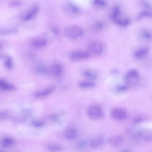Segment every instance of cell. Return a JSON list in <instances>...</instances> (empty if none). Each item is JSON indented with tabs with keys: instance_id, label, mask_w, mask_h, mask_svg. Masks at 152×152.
I'll return each mask as SVG.
<instances>
[{
	"instance_id": "5bb4252c",
	"label": "cell",
	"mask_w": 152,
	"mask_h": 152,
	"mask_svg": "<svg viewBox=\"0 0 152 152\" xmlns=\"http://www.w3.org/2000/svg\"><path fill=\"white\" fill-rule=\"evenodd\" d=\"M47 44V40L42 38H37L32 42V45L37 48H41L45 46Z\"/></svg>"
},
{
	"instance_id": "83f0119b",
	"label": "cell",
	"mask_w": 152,
	"mask_h": 152,
	"mask_svg": "<svg viewBox=\"0 0 152 152\" xmlns=\"http://www.w3.org/2000/svg\"><path fill=\"white\" fill-rule=\"evenodd\" d=\"M128 87L127 85H122L118 86L116 89V91L118 92H123L127 90Z\"/></svg>"
},
{
	"instance_id": "44dd1931",
	"label": "cell",
	"mask_w": 152,
	"mask_h": 152,
	"mask_svg": "<svg viewBox=\"0 0 152 152\" xmlns=\"http://www.w3.org/2000/svg\"><path fill=\"white\" fill-rule=\"evenodd\" d=\"M18 31L14 29H4L0 30V35H7L17 33Z\"/></svg>"
},
{
	"instance_id": "9c48e42d",
	"label": "cell",
	"mask_w": 152,
	"mask_h": 152,
	"mask_svg": "<svg viewBox=\"0 0 152 152\" xmlns=\"http://www.w3.org/2000/svg\"><path fill=\"white\" fill-rule=\"evenodd\" d=\"M124 137L122 135L113 136L109 137L108 140V144L113 148H117L120 146L123 143Z\"/></svg>"
},
{
	"instance_id": "f1b7e54d",
	"label": "cell",
	"mask_w": 152,
	"mask_h": 152,
	"mask_svg": "<svg viewBox=\"0 0 152 152\" xmlns=\"http://www.w3.org/2000/svg\"><path fill=\"white\" fill-rule=\"evenodd\" d=\"M87 144V142L85 141H81L77 142L76 146L79 149H82L85 147Z\"/></svg>"
},
{
	"instance_id": "1f68e13d",
	"label": "cell",
	"mask_w": 152,
	"mask_h": 152,
	"mask_svg": "<svg viewBox=\"0 0 152 152\" xmlns=\"http://www.w3.org/2000/svg\"><path fill=\"white\" fill-rule=\"evenodd\" d=\"M103 26L102 24H98L95 26V28L97 30H100L103 29Z\"/></svg>"
},
{
	"instance_id": "d6986e66",
	"label": "cell",
	"mask_w": 152,
	"mask_h": 152,
	"mask_svg": "<svg viewBox=\"0 0 152 152\" xmlns=\"http://www.w3.org/2000/svg\"><path fill=\"white\" fill-rule=\"evenodd\" d=\"M84 77L90 80H94L97 78V74L95 72L90 70H87L83 72Z\"/></svg>"
},
{
	"instance_id": "f546056e",
	"label": "cell",
	"mask_w": 152,
	"mask_h": 152,
	"mask_svg": "<svg viewBox=\"0 0 152 152\" xmlns=\"http://www.w3.org/2000/svg\"><path fill=\"white\" fill-rule=\"evenodd\" d=\"M94 3L95 4L102 6L105 5L106 4L103 0H94Z\"/></svg>"
},
{
	"instance_id": "e0dca14e",
	"label": "cell",
	"mask_w": 152,
	"mask_h": 152,
	"mask_svg": "<svg viewBox=\"0 0 152 152\" xmlns=\"http://www.w3.org/2000/svg\"><path fill=\"white\" fill-rule=\"evenodd\" d=\"M66 7L65 10H67L66 11L68 12V14L73 15L78 14L79 13V8L72 4H68Z\"/></svg>"
},
{
	"instance_id": "4316f807",
	"label": "cell",
	"mask_w": 152,
	"mask_h": 152,
	"mask_svg": "<svg viewBox=\"0 0 152 152\" xmlns=\"http://www.w3.org/2000/svg\"><path fill=\"white\" fill-rule=\"evenodd\" d=\"M37 72L41 74H45L48 72L47 68L44 66H41L38 68L37 70Z\"/></svg>"
},
{
	"instance_id": "cb8c5ba5",
	"label": "cell",
	"mask_w": 152,
	"mask_h": 152,
	"mask_svg": "<svg viewBox=\"0 0 152 152\" xmlns=\"http://www.w3.org/2000/svg\"><path fill=\"white\" fill-rule=\"evenodd\" d=\"M5 65L6 67L8 69L11 68L13 66V63L12 59L10 57L7 58L5 61Z\"/></svg>"
},
{
	"instance_id": "7a4b0ae2",
	"label": "cell",
	"mask_w": 152,
	"mask_h": 152,
	"mask_svg": "<svg viewBox=\"0 0 152 152\" xmlns=\"http://www.w3.org/2000/svg\"><path fill=\"white\" fill-rule=\"evenodd\" d=\"M84 31L81 27L77 25H70L65 29L64 34L65 36L70 39H78L84 34Z\"/></svg>"
},
{
	"instance_id": "7402d4cb",
	"label": "cell",
	"mask_w": 152,
	"mask_h": 152,
	"mask_svg": "<svg viewBox=\"0 0 152 152\" xmlns=\"http://www.w3.org/2000/svg\"><path fill=\"white\" fill-rule=\"evenodd\" d=\"M47 148L50 150L53 151H58L61 150L62 147L58 144L51 143L47 145Z\"/></svg>"
},
{
	"instance_id": "8992f818",
	"label": "cell",
	"mask_w": 152,
	"mask_h": 152,
	"mask_svg": "<svg viewBox=\"0 0 152 152\" xmlns=\"http://www.w3.org/2000/svg\"><path fill=\"white\" fill-rule=\"evenodd\" d=\"M88 47L91 52L94 54L99 55L103 53L105 46L103 42L96 40L91 42Z\"/></svg>"
},
{
	"instance_id": "4fadbf2b",
	"label": "cell",
	"mask_w": 152,
	"mask_h": 152,
	"mask_svg": "<svg viewBox=\"0 0 152 152\" xmlns=\"http://www.w3.org/2000/svg\"><path fill=\"white\" fill-rule=\"evenodd\" d=\"M149 52V50L147 47L141 48L137 50L134 53L135 58L138 60H141L145 58Z\"/></svg>"
},
{
	"instance_id": "d4e9b609",
	"label": "cell",
	"mask_w": 152,
	"mask_h": 152,
	"mask_svg": "<svg viewBox=\"0 0 152 152\" xmlns=\"http://www.w3.org/2000/svg\"><path fill=\"white\" fill-rule=\"evenodd\" d=\"M145 118L143 116H138L133 119L132 122L135 124H138L144 121Z\"/></svg>"
},
{
	"instance_id": "52a82bcc",
	"label": "cell",
	"mask_w": 152,
	"mask_h": 152,
	"mask_svg": "<svg viewBox=\"0 0 152 152\" xmlns=\"http://www.w3.org/2000/svg\"><path fill=\"white\" fill-rule=\"evenodd\" d=\"M110 115L112 118L115 120L122 121L127 118V113L124 108L116 107L113 108L111 110Z\"/></svg>"
},
{
	"instance_id": "4dcf8cb0",
	"label": "cell",
	"mask_w": 152,
	"mask_h": 152,
	"mask_svg": "<svg viewBox=\"0 0 152 152\" xmlns=\"http://www.w3.org/2000/svg\"><path fill=\"white\" fill-rule=\"evenodd\" d=\"M33 124L34 126L37 127H42L43 125L42 122L37 121H33Z\"/></svg>"
},
{
	"instance_id": "30bf717a",
	"label": "cell",
	"mask_w": 152,
	"mask_h": 152,
	"mask_svg": "<svg viewBox=\"0 0 152 152\" xmlns=\"http://www.w3.org/2000/svg\"><path fill=\"white\" fill-rule=\"evenodd\" d=\"M104 142V138L102 136H99L92 139L90 143L91 147L96 149L101 147Z\"/></svg>"
},
{
	"instance_id": "8fae6325",
	"label": "cell",
	"mask_w": 152,
	"mask_h": 152,
	"mask_svg": "<svg viewBox=\"0 0 152 152\" xmlns=\"http://www.w3.org/2000/svg\"><path fill=\"white\" fill-rule=\"evenodd\" d=\"M78 135V132L77 129L73 127L67 129L65 132V136L66 139L69 140L75 139Z\"/></svg>"
},
{
	"instance_id": "603a6c76",
	"label": "cell",
	"mask_w": 152,
	"mask_h": 152,
	"mask_svg": "<svg viewBox=\"0 0 152 152\" xmlns=\"http://www.w3.org/2000/svg\"><path fill=\"white\" fill-rule=\"evenodd\" d=\"M22 4V3L20 0H13L9 3L8 6L10 8H15L20 7Z\"/></svg>"
},
{
	"instance_id": "ac0fdd59",
	"label": "cell",
	"mask_w": 152,
	"mask_h": 152,
	"mask_svg": "<svg viewBox=\"0 0 152 152\" xmlns=\"http://www.w3.org/2000/svg\"><path fill=\"white\" fill-rule=\"evenodd\" d=\"M14 140L12 138L7 137L2 139L1 142V145L4 147H9L14 144Z\"/></svg>"
},
{
	"instance_id": "ffe728a7",
	"label": "cell",
	"mask_w": 152,
	"mask_h": 152,
	"mask_svg": "<svg viewBox=\"0 0 152 152\" xmlns=\"http://www.w3.org/2000/svg\"><path fill=\"white\" fill-rule=\"evenodd\" d=\"M95 85V83L90 80L81 81L79 83V86L84 89L92 88L94 87Z\"/></svg>"
},
{
	"instance_id": "6da1fadb",
	"label": "cell",
	"mask_w": 152,
	"mask_h": 152,
	"mask_svg": "<svg viewBox=\"0 0 152 152\" xmlns=\"http://www.w3.org/2000/svg\"><path fill=\"white\" fill-rule=\"evenodd\" d=\"M131 136L139 140L145 142H150L152 140V132L147 128H140L130 131Z\"/></svg>"
},
{
	"instance_id": "2e32d148",
	"label": "cell",
	"mask_w": 152,
	"mask_h": 152,
	"mask_svg": "<svg viewBox=\"0 0 152 152\" xmlns=\"http://www.w3.org/2000/svg\"><path fill=\"white\" fill-rule=\"evenodd\" d=\"M63 68L61 65L59 64L53 65L51 67V71L52 74L56 77L60 75L63 72Z\"/></svg>"
},
{
	"instance_id": "277c9868",
	"label": "cell",
	"mask_w": 152,
	"mask_h": 152,
	"mask_svg": "<svg viewBox=\"0 0 152 152\" xmlns=\"http://www.w3.org/2000/svg\"><path fill=\"white\" fill-rule=\"evenodd\" d=\"M90 53L81 50H75L70 51L68 54L70 60L73 62H78L86 60L89 58Z\"/></svg>"
},
{
	"instance_id": "ba28073f",
	"label": "cell",
	"mask_w": 152,
	"mask_h": 152,
	"mask_svg": "<svg viewBox=\"0 0 152 152\" xmlns=\"http://www.w3.org/2000/svg\"><path fill=\"white\" fill-rule=\"evenodd\" d=\"M39 11V8L37 6H34L26 11L22 16V20L24 21H30L33 18Z\"/></svg>"
},
{
	"instance_id": "7c38bea8",
	"label": "cell",
	"mask_w": 152,
	"mask_h": 152,
	"mask_svg": "<svg viewBox=\"0 0 152 152\" xmlns=\"http://www.w3.org/2000/svg\"><path fill=\"white\" fill-rule=\"evenodd\" d=\"M55 89L54 86H50L44 90L37 91L34 94V96L38 98L47 96L52 92Z\"/></svg>"
},
{
	"instance_id": "5b68a950",
	"label": "cell",
	"mask_w": 152,
	"mask_h": 152,
	"mask_svg": "<svg viewBox=\"0 0 152 152\" xmlns=\"http://www.w3.org/2000/svg\"><path fill=\"white\" fill-rule=\"evenodd\" d=\"M124 79L127 86L136 84L140 79L139 74L136 70L131 69L126 73Z\"/></svg>"
},
{
	"instance_id": "9a60e30c",
	"label": "cell",
	"mask_w": 152,
	"mask_h": 152,
	"mask_svg": "<svg viewBox=\"0 0 152 152\" xmlns=\"http://www.w3.org/2000/svg\"><path fill=\"white\" fill-rule=\"evenodd\" d=\"M0 88L7 91H12L15 89L14 85L3 79H0Z\"/></svg>"
},
{
	"instance_id": "3957f363",
	"label": "cell",
	"mask_w": 152,
	"mask_h": 152,
	"mask_svg": "<svg viewBox=\"0 0 152 152\" xmlns=\"http://www.w3.org/2000/svg\"><path fill=\"white\" fill-rule=\"evenodd\" d=\"M87 113L90 118L94 120L101 119L104 117V115L103 108L97 104L90 106L88 109Z\"/></svg>"
},
{
	"instance_id": "484cf974",
	"label": "cell",
	"mask_w": 152,
	"mask_h": 152,
	"mask_svg": "<svg viewBox=\"0 0 152 152\" xmlns=\"http://www.w3.org/2000/svg\"><path fill=\"white\" fill-rule=\"evenodd\" d=\"M142 36L144 39L149 41L151 39V34L148 31H144L142 34Z\"/></svg>"
}]
</instances>
